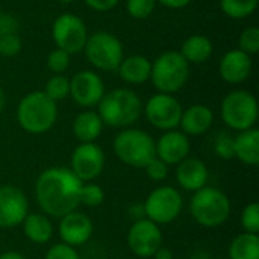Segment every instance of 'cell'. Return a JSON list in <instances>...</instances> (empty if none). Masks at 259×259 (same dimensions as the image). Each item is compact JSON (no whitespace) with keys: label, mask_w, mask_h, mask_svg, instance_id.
Here are the masks:
<instances>
[{"label":"cell","mask_w":259,"mask_h":259,"mask_svg":"<svg viewBox=\"0 0 259 259\" xmlns=\"http://www.w3.org/2000/svg\"><path fill=\"white\" fill-rule=\"evenodd\" d=\"M23 235L33 244H47L55 234L53 222L42 212H29L21 223Z\"/></svg>","instance_id":"21"},{"label":"cell","mask_w":259,"mask_h":259,"mask_svg":"<svg viewBox=\"0 0 259 259\" xmlns=\"http://www.w3.org/2000/svg\"><path fill=\"white\" fill-rule=\"evenodd\" d=\"M105 93V83L94 71L82 70L70 79V97L80 108L97 106Z\"/></svg>","instance_id":"15"},{"label":"cell","mask_w":259,"mask_h":259,"mask_svg":"<svg viewBox=\"0 0 259 259\" xmlns=\"http://www.w3.org/2000/svg\"><path fill=\"white\" fill-rule=\"evenodd\" d=\"M129 217L132 219V222H135V220H141V219H146V217H144L143 203H141V205H132V206L129 208Z\"/></svg>","instance_id":"41"},{"label":"cell","mask_w":259,"mask_h":259,"mask_svg":"<svg viewBox=\"0 0 259 259\" xmlns=\"http://www.w3.org/2000/svg\"><path fill=\"white\" fill-rule=\"evenodd\" d=\"M212 42L208 36L205 35H191L190 38H187L181 47V55L184 56V59L190 64H203L206 62L211 55H212Z\"/></svg>","instance_id":"25"},{"label":"cell","mask_w":259,"mask_h":259,"mask_svg":"<svg viewBox=\"0 0 259 259\" xmlns=\"http://www.w3.org/2000/svg\"><path fill=\"white\" fill-rule=\"evenodd\" d=\"M156 2H159L161 5L171 8V9H181L191 3V0H156Z\"/></svg>","instance_id":"40"},{"label":"cell","mask_w":259,"mask_h":259,"mask_svg":"<svg viewBox=\"0 0 259 259\" xmlns=\"http://www.w3.org/2000/svg\"><path fill=\"white\" fill-rule=\"evenodd\" d=\"M52 35L58 49L67 52L68 55L82 52L88 39L85 23L73 14L59 15L53 23Z\"/></svg>","instance_id":"13"},{"label":"cell","mask_w":259,"mask_h":259,"mask_svg":"<svg viewBox=\"0 0 259 259\" xmlns=\"http://www.w3.org/2000/svg\"><path fill=\"white\" fill-rule=\"evenodd\" d=\"M155 5H156V0H127L126 9L131 17L137 20H144L153 12Z\"/></svg>","instance_id":"33"},{"label":"cell","mask_w":259,"mask_h":259,"mask_svg":"<svg viewBox=\"0 0 259 259\" xmlns=\"http://www.w3.org/2000/svg\"><path fill=\"white\" fill-rule=\"evenodd\" d=\"M190 137H187L184 132L178 129L164 132L155 141V156L165 162L168 167H176L179 162L190 156Z\"/></svg>","instance_id":"17"},{"label":"cell","mask_w":259,"mask_h":259,"mask_svg":"<svg viewBox=\"0 0 259 259\" xmlns=\"http://www.w3.org/2000/svg\"><path fill=\"white\" fill-rule=\"evenodd\" d=\"M58 120V105L44 91L26 94L17 106V121L30 135L49 132Z\"/></svg>","instance_id":"4"},{"label":"cell","mask_w":259,"mask_h":259,"mask_svg":"<svg viewBox=\"0 0 259 259\" xmlns=\"http://www.w3.org/2000/svg\"><path fill=\"white\" fill-rule=\"evenodd\" d=\"M146 171V176L153 181V182H162L168 178V173H170V167L162 162L161 159H158L156 156L143 168Z\"/></svg>","instance_id":"35"},{"label":"cell","mask_w":259,"mask_h":259,"mask_svg":"<svg viewBox=\"0 0 259 259\" xmlns=\"http://www.w3.org/2000/svg\"><path fill=\"white\" fill-rule=\"evenodd\" d=\"M258 114L256 97L246 90H235L222 100V120L232 131L243 132L255 127L258 121Z\"/></svg>","instance_id":"7"},{"label":"cell","mask_w":259,"mask_h":259,"mask_svg":"<svg viewBox=\"0 0 259 259\" xmlns=\"http://www.w3.org/2000/svg\"><path fill=\"white\" fill-rule=\"evenodd\" d=\"M240 50H243L247 55H255L259 52V29L252 26L241 32L240 35Z\"/></svg>","instance_id":"32"},{"label":"cell","mask_w":259,"mask_h":259,"mask_svg":"<svg viewBox=\"0 0 259 259\" xmlns=\"http://www.w3.org/2000/svg\"><path fill=\"white\" fill-rule=\"evenodd\" d=\"M212 149L214 153L217 155V158L229 161L234 159V137L228 132H220L215 135L214 143H212Z\"/></svg>","instance_id":"31"},{"label":"cell","mask_w":259,"mask_h":259,"mask_svg":"<svg viewBox=\"0 0 259 259\" xmlns=\"http://www.w3.org/2000/svg\"><path fill=\"white\" fill-rule=\"evenodd\" d=\"M82 182L68 167H49L35 181V200L42 214L50 219H61L76 211Z\"/></svg>","instance_id":"1"},{"label":"cell","mask_w":259,"mask_h":259,"mask_svg":"<svg viewBox=\"0 0 259 259\" xmlns=\"http://www.w3.org/2000/svg\"><path fill=\"white\" fill-rule=\"evenodd\" d=\"M259 0H220L222 11L234 20H241L250 17L256 8Z\"/></svg>","instance_id":"27"},{"label":"cell","mask_w":259,"mask_h":259,"mask_svg":"<svg viewBox=\"0 0 259 259\" xmlns=\"http://www.w3.org/2000/svg\"><path fill=\"white\" fill-rule=\"evenodd\" d=\"M234 158L247 167L259 165V131L256 127L238 132L234 137Z\"/></svg>","instance_id":"22"},{"label":"cell","mask_w":259,"mask_h":259,"mask_svg":"<svg viewBox=\"0 0 259 259\" xmlns=\"http://www.w3.org/2000/svg\"><path fill=\"white\" fill-rule=\"evenodd\" d=\"M190 77V64L179 52H165L152 64L150 79L158 93L175 94L181 91Z\"/></svg>","instance_id":"6"},{"label":"cell","mask_w":259,"mask_h":259,"mask_svg":"<svg viewBox=\"0 0 259 259\" xmlns=\"http://www.w3.org/2000/svg\"><path fill=\"white\" fill-rule=\"evenodd\" d=\"M47 67L55 74H62L70 67V55L61 49H55L47 56Z\"/></svg>","instance_id":"34"},{"label":"cell","mask_w":259,"mask_h":259,"mask_svg":"<svg viewBox=\"0 0 259 259\" xmlns=\"http://www.w3.org/2000/svg\"><path fill=\"white\" fill-rule=\"evenodd\" d=\"M106 156L97 143H79L70 156V170L82 182H94L105 170Z\"/></svg>","instance_id":"11"},{"label":"cell","mask_w":259,"mask_h":259,"mask_svg":"<svg viewBox=\"0 0 259 259\" xmlns=\"http://www.w3.org/2000/svg\"><path fill=\"white\" fill-rule=\"evenodd\" d=\"M5 105H6V94H5V90L0 87V114L5 109Z\"/></svg>","instance_id":"44"},{"label":"cell","mask_w":259,"mask_h":259,"mask_svg":"<svg viewBox=\"0 0 259 259\" xmlns=\"http://www.w3.org/2000/svg\"><path fill=\"white\" fill-rule=\"evenodd\" d=\"M58 220V235L61 243L74 249L87 244L94 234V223L91 217L82 211L76 209Z\"/></svg>","instance_id":"16"},{"label":"cell","mask_w":259,"mask_h":259,"mask_svg":"<svg viewBox=\"0 0 259 259\" xmlns=\"http://www.w3.org/2000/svg\"><path fill=\"white\" fill-rule=\"evenodd\" d=\"M112 149L118 161L132 168L143 170L155 158V140L135 127L121 129L112 141Z\"/></svg>","instance_id":"5"},{"label":"cell","mask_w":259,"mask_h":259,"mask_svg":"<svg viewBox=\"0 0 259 259\" xmlns=\"http://www.w3.org/2000/svg\"><path fill=\"white\" fill-rule=\"evenodd\" d=\"M228 259H259L258 234L241 232L234 237L228 247Z\"/></svg>","instance_id":"26"},{"label":"cell","mask_w":259,"mask_h":259,"mask_svg":"<svg viewBox=\"0 0 259 259\" xmlns=\"http://www.w3.org/2000/svg\"><path fill=\"white\" fill-rule=\"evenodd\" d=\"M58 2H61V3H64V5H68V3H71L73 0H58Z\"/></svg>","instance_id":"45"},{"label":"cell","mask_w":259,"mask_h":259,"mask_svg":"<svg viewBox=\"0 0 259 259\" xmlns=\"http://www.w3.org/2000/svg\"><path fill=\"white\" fill-rule=\"evenodd\" d=\"M144 217L158 226H165L178 220L184 211V197L171 185H162L152 190L143 202Z\"/></svg>","instance_id":"8"},{"label":"cell","mask_w":259,"mask_h":259,"mask_svg":"<svg viewBox=\"0 0 259 259\" xmlns=\"http://www.w3.org/2000/svg\"><path fill=\"white\" fill-rule=\"evenodd\" d=\"M71 131L79 143H96L97 138L102 135L103 123L97 112L85 109L73 120Z\"/></svg>","instance_id":"24"},{"label":"cell","mask_w":259,"mask_h":259,"mask_svg":"<svg viewBox=\"0 0 259 259\" xmlns=\"http://www.w3.org/2000/svg\"><path fill=\"white\" fill-rule=\"evenodd\" d=\"M152 259H175V255H173V252L170 250V249H167V247H161L156 253H155V256Z\"/></svg>","instance_id":"42"},{"label":"cell","mask_w":259,"mask_h":259,"mask_svg":"<svg viewBox=\"0 0 259 259\" xmlns=\"http://www.w3.org/2000/svg\"><path fill=\"white\" fill-rule=\"evenodd\" d=\"M83 50L90 64L102 71H117L124 58L121 41L106 30L88 35Z\"/></svg>","instance_id":"9"},{"label":"cell","mask_w":259,"mask_h":259,"mask_svg":"<svg viewBox=\"0 0 259 259\" xmlns=\"http://www.w3.org/2000/svg\"><path fill=\"white\" fill-rule=\"evenodd\" d=\"M29 214V200L24 191L15 185H0V229L21 226Z\"/></svg>","instance_id":"14"},{"label":"cell","mask_w":259,"mask_h":259,"mask_svg":"<svg viewBox=\"0 0 259 259\" xmlns=\"http://www.w3.org/2000/svg\"><path fill=\"white\" fill-rule=\"evenodd\" d=\"M176 182L187 193H196L208 185L209 170L208 165L199 159L188 156L176 165Z\"/></svg>","instance_id":"18"},{"label":"cell","mask_w":259,"mask_h":259,"mask_svg":"<svg viewBox=\"0 0 259 259\" xmlns=\"http://www.w3.org/2000/svg\"><path fill=\"white\" fill-rule=\"evenodd\" d=\"M190 215L202 228L215 229L223 226L232 212L231 199L222 190L206 185L193 193L190 199Z\"/></svg>","instance_id":"3"},{"label":"cell","mask_w":259,"mask_h":259,"mask_svg":"<svg viewBox=\"0 0 259 259\" xmlns=\"http://www.w3.org/2000/svg\"><path fill=\"white\" fill-rule=\"evenodd\" d=\"M91 9L99 11V12H106L111 11L112 8L117 6L118 0H83Z\"/></svg>","instance_id":"39"},{"label":"cell","mask_w":259,"mask_h":259,"mask_svg":"<svg viewBox=\"0 0 259 259\" xmlns=\"http://www.w3.org/2000/svg\"><path fill=\"white\" fill-rule=\"evenodd\" d=\"M97 114L103 126L126 129L138 121L143 114L140 96L127 88H117L105 93L97 105Z\"/></svg>","instance_id":"2"},{"label":"cell","mask_w":259,"mask_h":259,"mask_svg":"<svg viewBox=\"0 0 259 259\" xmlns=\"http://www.w3.org/2000/svg\"><path fill=\"white\" fill-rule=\"evenodd\" d=\"M44 93L56 103L67 99L70 96V79L65 77L64 74H53L47 80Z\"/></svg>","instance_id":"28"},{"label":"cell","mask_w":259,"mask_h":259,"mask_svg":"<svg viewBox=\"0 0 259 259\" xmlns=\"http://www.w3.org/2000/svg\"><path fill=\"white\" fill-rule=\"evenodd\" d=\"M44 259H80L77 249L67 246L64 243H56L46 252Z\"/></svg>","instance_id":"36"},{"label":"cell","mask_w":259,"mask_h":259,"mask_svg":"<svg viewBox=\"0 0 259 259\" xmlns=\"http://www.w3.org/2000/svg\"><path fill=\"white\" fill-rule=\"evenodd\" d=\"M182 111V105L175 96L162 93L152 96L143 106V112L147 121L155 129H159L162 132L179 127Z\"/></svg>","instance_id":"12"},{"label":"cell","mask_w":259,"mask_h":259,"mask_svg":"<svg viewBox=\"0 0 259 259\" xmlns=\"http://www.w3.org/2000/svg\"><path fill=\"white\" fill-rule=\"evenodd\" d=\"M117 73L120 79L131 85H143L150 79L152 73V64L150 61L143 55H132L127 58H123L120 62Z\"/></svg>","instance_id":"23"},{"label":"cell","mask_w":259,"mask_h":259,"mask_svg":"<svg viewBox=\"0 0 259 259\" xmlns=\"http://www.w3.org/2000/svg\"><path fill=\"white\" fill-rule=\"evenodd\" d=\"M220 76L225 82L235 85L247 80V77L252 73V59L250 55L244 53L240 49L228 52L219 65Z\"/></svg>","instance_id":"19"},{"label":"cell","mask_w":259,"mask_h":259,"mask_svg":"<svg viewBox=\"0 0 259 259\" xmlns=\"http://www.w3.org/2000/svg\"><path fill=\"white\" fill-rule=\"evenodd\" d=\"M217 259H223V258H217ZM226 259H228V258H226Z\"/></svg>","instance_id":"46"},{"label":"cell","mask_w":259,"mask_h":259,"mask_svg":"<svg viewBox=\"0 0 259 259\" xmlns=\"http://www.w3.org/2000/svg\"><path fill=\"white\" fill-rule=\"evenodd\" d=\"M0 259H26V256L17 250H8V252L0 253Z\"/></svg>","instance_id":"43"},{"label":"cell","mask_w":259,"mask_h":259,"mask_svg":"<svg viewBox=\"0 0 259 259\" xmlns=\"http://www.w3.org/2000/svg\"><path fill=\"white\" fill-rule=\"evenodd\" d=\"M18 20L11 14H0V36L15 35L18 32Z\"/></svg>","instance_id":"38"},{"label":"cell","mask_w":259,"mask_h":259,"mask_svg":"<svg viewBox=\"0 0 259 259\" xmlns=\"http://www.w3.org/2000/svg\"><path fill=\"white\" fill-rule=\"evenodd\" d=\"M105 202V191L96 182H85L80 187L79 205L87 208H97Z\"/></svg>","instance_id":"29"},{"label":"cell","mask_w":259,"mask_h":259,"mask_svg":"<svg viewBox=\"0 0 259 259\" xmlns=\"http://www.w3.org/2000/svg\"><path fill=\"white\" fill-rule=\"evenodd\" d=\"M240 225L243 232L247 234H259V203L252 202L246 205L240 214Z\"/></svg>","instance_id":"30"},{"label":"cell","mask_w":259,"mask_h":259,"mask_svg":"<svg viewBox=\"0 0 259 259\" xmlns=\"http://www.w3.org/2000/svg\"><path fill=\"white\" fill-rule=\"evenodd\" d=\"M21 50V39L18 35H5L0 36V55L3 56H14Z\"/></svg>","instance_id":"37"},{"label":"cell","mask_w":259,"mask_h":259,"mask_svg":"<svg viewBox=\"0 0 259 259\" xmlns=\"http://www.w3.org/2000/svg\"><path fill=\"white\" fill-rule=\"evenodd\" d=\"M214 123V112L206 105H191L182 111L179 127L187 137H199L206 134Z\"/></svg>","instance_id":"20"},{"label":"cell","mask_w":259,"mask_h":259,"mask_svg":"<svg viewBox=\"0 0 259 259\" xmlns=\"http://www.w3.org/2000/svg\"><path fill=\"white\" fill-rule=\"evenodd\" d=\"M126 243L129 250L140 259H150L164 246V235L161 226L150 222L149 219H141L132 222Z\"/></svg>","instance_id":"10"}]
</instances>
